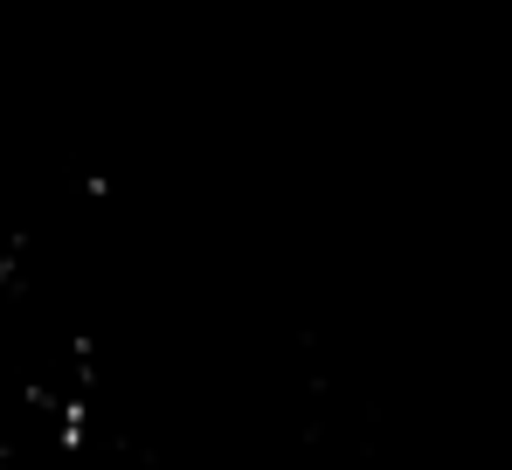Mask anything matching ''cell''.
Here are the masks:
<instances>
[{"mask_svg":"<svg viewBox=\"0 0 512 470\" xmlns=\"http://www.w3.org/2000/svg\"><path fill=\"white\" fill-rule=\"evenodd\" d=\"M56 436H63V457L84 450V436H90V401H84V394H70V401L56 408Z\"/></svg>","mask_w":512,"mask_h":470,"instance_id":"1","label":"cell"},{"mask_svg":"<svg viewBox=\"0 0 512 470\" xmlns=\"http://www.w3.org/2000/svg\"><path fill=\"white\" fill-rule=\"evenodd\" d=\"M0 470H7V464H0Z\"/></svg>","mask_w":512,"mask_h":470,"instance_id":"2","label":"cell"}]
</instances>
